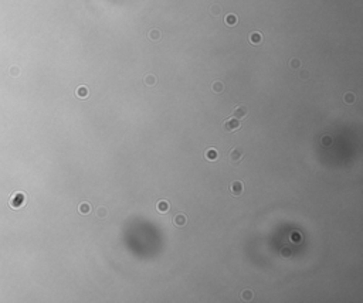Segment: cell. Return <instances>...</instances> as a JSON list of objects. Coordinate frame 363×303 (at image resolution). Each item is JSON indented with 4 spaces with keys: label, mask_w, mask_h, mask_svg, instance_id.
Returning <instances> with one entry per match:
<instances>
[{
    "label": "cell",
    "mask_w": 363,
    "mask_h": 303,
    "mask_svg": "<svg viewBox=\"0 0 363 303\" xmlns=\"http://www.w3.org/2000/svg\"><path fill=\"white\" fill-rule=\"evenodd\" d=\"M243 157H244V150H243L241 146H238V147H234V149H231V152H230V154H228L230 163L233 164V166H238V164L241 163Z\"/></svg>",
    "instance_id": "obj_1"
},
{
    "label": "cell",
    "mask_w": 363,
    "mask_h": 303,
    "mask_svg": "<svg viewBox=\"0 0 363 303\" xmlns=\"http://www.w3.org/2000/svg\"><path fill=\"white\" fill-rule=\"evenodd\" d=\"M247 115H248V108H247L246 105H237V106L233 109V113H231V116L238 119V121L247 118Z\"/></svg>",
    "instance_id": "obj_2"
},
{
    "label": "cell",
    "mask_w": 363,
    "mask_h": 303,
    "mask_svg": "<svg viewBox=\"0 0 363 303\" xmlns=\"http://www.w3.org/2000/svg\"><path fill=\"white\" fill-rule=\"evenodd\" d=\"M240 128H241V123H240V121L236 119V118L227 119V121L224 122V129L227 132H236V131H238Z\"/></svg>",
    "instance_id": "obj_3"
},
{
    "label": "cell",
    "mask_w": 363,
    "mask_h": 303,
    "mask_svg": "<svg viewBox=\"0 0 363 303\" xmlns=\"http://www.w3.org/2000/svg\"><path fill=\"white\" fill-rule=\"evenodd\" d=\"M230 193H231L234 197L243 196V193H244V184H243L241 181H233L230 184Z\"/></svg>",
    "instance_id": "obj_4"
},
{
    "label": "cell",
    "mask_w": 363,
    "mask_h": 303,
    "mask_svg": "<svg viewBox=\"0 0 363 303\" xmlns=\"http://www.w3.org/2000/svg\"><path fill=\"white\" fill-rule=\"evenodd\" d=\"M186 223H187V218L185 214H176L175 218H173V224L176 227H183V225H186Z\"/></svg>",
    "instance_id": "obj_5"
},
{
    "label": "cell",
    "mask_w": 363,
    "mask_h": 303,
    "mask_svg": "<svg viewBox=\"0 0 363 303\" xmlns=\"http://www.w3.org/2000/svg\"><path fill=\"white\" fill-rule=\"evenodd\" d=\"M148 38H149L150 41H159V40L162 38V33L159 31L158 28H152V30H149V33H148Z\"/></svg>",
    "instance_id": "obj_6"
},
{
    "label": "cell",
    "mask_w": 363,
    "mask_h": 303,
    "mask_svg": "<svg viewBox=\"0 0 363 303\" xmlns=\"http://www.w3.org/2000/svg\"><path fill=\"white\" fill-rule=\"evenodd\" d=\"M219 157V153H217V150L216 149H213V147H210V149H207L206 150V153H204V159L206 160H216V159Z\"/></svg>",
    "instance_id": "obj_7"
},
{
    "label": "cell",
    "mask_w": 363,
    "mask_h": 303,
    "mask_svg": "<svg viewBox=\"0 0 363 303\" xmlns=\"http://www.w3.org/2000/svg\"><path fill=\"white\" fill-rule=\"evenodd\" d=\"M237 16L236 14H233V13H230V14H227L226 17H224V23L227 24V26H230V27H233V26H236L237 24Z\"/></svg>",
    "instance_id": "obj_8"
},
{
    "label": "cell",
    "mask_w": 363,
    "mask_h": 303,
    "mask_svg": "<svg viewBox=\"0 0 363 303\" xmlns=\"http://www.w3.org/2000/svg\"><path fill=\"white\" fill-rule=\"evenodd\" d=\"M261 41H262V36H261V33L254 31V33L250 34V43H251V44L258 46V44H261Z\"/></svg>",
    "instance_id": "obj_9"
},
{
    "label": "cell",
    "mask_w": 363,
    "mask_h": 303,
    "mask_svg": "<svg viewBox=\"0 0 363 303\" xmlns=\"http://www.w3.org/2000/svg\"><path fill=\"white\" fill-rule=\"evenodd\" d=\"M156 210L159 211V213H168L169 210H170V207H169V203L168 201H165V200H162V201H159L158 204H156Z\"/></svg>",
    "instance_id": "obj_10"
},
{
    "label": "cell",
    "mask_w": 363,
    "mask_h": 303,
    "mask_svg": "<svg viewBox=\"0 0 363 303\" xmlns=\"http://www.w3.org/2000/svg\"><path fill=\"white\" fill-rule=\"evenodd\" d=\"M211 89H213V92H216V93H221L224 91V84L221 81H214L213 84H211Z\"/></svg>",
    "instance_id": "obj_11"
},
{
    "label": "cell",
    "mask_w": 363,
    "mask_h": 303,
    "mask_svg": "<svg viewBox=\"0 0 363 303\" xmlns=\"http://www.w3.org/2000/svg\"><path fill=\"white\" fill-rule=\"evenodd\" d=\"M356 101V96H355L353 92H346L343 95V102L346 103V105H352V103Z\"/></svg>",
    "instance_id": "obj_12"
},
{
    "label": "cell",
    "mask_w": 363,
    "mask_h": 303,
    "mask_svg": "<svg viewBox=\"0 0 363 303\" xmlns=\"http://www.w3.org/2000/svg\"><path fill=\"white\" fill-rule=\"evenodd\" d=\"M143 82L148 85V87H153V85L156 84V77H155V75H152V74L146 75V77L143 78Z\"/></svg>",
    "instance_id": "obj_13"
},
{
    "label": "cell",
    "mask_w": 363,
    "mask_h": 303,
    "mask_svg": "<svg viewBox=\"0 0 363 303\" xmlns=\"http://www.w3.org/2000/svg\"><path fill=\"white\" fill-rule=\"evenodd\" d=\"M78 210L81 214H88V213H91V205L88 204V203H81L78 207Z\"/></svg>",
    "instance_id": "obj_14"
},
{
    "label": "cell",
    "mask_w": 363,
    "mask_h": 303,
    "mask_svg": "<svg viewBox=\"0 0 363 303\" xmlns=\"http://www.w3.org/2000/svg\"><path fill=\"white\" fill-rule=\"evenodd\" d=\"M107 215H108L107 207H98V208H97V217H98V218L104 219V218H107Z\"/></svg>",
    "instance_id": "obj_15"
},
{
    "label": "cell",
    "mask_w": 363,
    "mask_h": 303,
    "mask_svg": "<svg viewBox=\"0 0 363 303\" xmlns=\"http://www.w3.org/2000/svg\"><path fill=\"white\" fill-rule=\"evenodd\" d=\"M252 296H254V293H252V290H248V289H246V290H243V292H241V298H243V300H246V302H248V300H251V299H252Z\"/></svg>",
    "instance_id": "obj_16"
},
{
    "label": "cell",
    "mask_w": 363,
    "mask_h": 303,
    "mask_svg": "<svg viewBox=\"0 0 363 303\" xmlns=\"http://www.w3.org/2000/svg\"><path fill=\"white\" fill-rule=\"evenodd\" d=\"M77 96H78V98H87V96H88V89L85 88V87H79V88L77 89Z\"/></svg>",
    "instance_id": "obj_17"
},
{
    "label": "cell",
    "mask_w": 363,
    "mask_h": 303,
    "mask_svg": "<svg viewBox=\"0 0 363 303\" xmlns=\"http://www.w3.org/2000/svg\"><path fill=\"white\" fill-rule=\"evenodd\" d=\"M210 13L213 14V16H219V14L221 13V6L220 5H213L211 7H210Z\"/></svg>",
    "instance_id": "obj_18"
},
{
    "label": "cell",
    "mask_w": 363,
    "mask_h": 303,
    "mask_svg": "<svg viewBox=\"0 0 363 303\" xmlns=\"http://www.w3.org/2000/svg\"><path fill=\"white\" fill-rule=\"evenodd\" d=\"M289 67H291L292 70H297V68L301 67V61H299L298 58H292V60L289 61Z\"/></svg>",
    "instance_id": "obj_19"
},
{
    "label": "cell",
    "mask_w": 363,
    "mask_h": 303,
    "mask_svg": "<svg viewBox=\"0 0 363 303\" xmlns=\"http://www.w3.org/2000/svg\"><path fill=\"white\" fill-rule=\"evenodd\" d=\"M332 142H333V140H332L331 136L326 135V136H323V137H322V145H323V146H329V145H332Z\"/></svg>",
    "instance_id": "obj_20"
},
{
    "label": "cell",
    "mask_w": 363,
    "mask_h": 303,
    "mask_svg": "<svg viewBox=\"0 0 363 303\" xmlns=\"http://www.w3.org/2000/svg\"><path fill=\"white\" fill-rule=\"evenodd\" d=\"M281 255L285 258L289 257V255H291V249H289V248H282V249H281Z\"/></svg>",
    "instance_id": "obj_21"
},
{
    "label": "cell",
    "mask_w": 363,
    "mask_h": 303,
    "mask_svg": "<svg viewBox=\"0 0 363 303\" xmlns=\"http://www.w3.org/2000/svg\"><path fill=\"white\" fill-rule=\"evenodd\" d=\"M291 239H292V242H301L299 234H292V235H291Z\"/></svg>",
    "instance_id": "obj_22"
},
{
    "label": "cell",
    "mask_w": 363,
    "mask_h": 303,
    "mask_svg": "<svg viewBox=\"0 0 363 303\" xmlns=\"http://www.w3.org/2000/svg\"><path fill=\"white\" fill-rule=\"evenodd\" d=\"M308 77H309V72H308V71H302V72L299 74V78L301 79H307Z\"/></svg>",
    "instance_id": "obj_23"
}]
</instances>
